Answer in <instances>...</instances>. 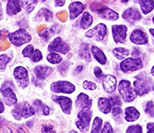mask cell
<instances>
[{"instance_id":"cell-18","label":"cell","mask_w":154,"mask_h":133,"mask_svg":"<svg viewBox=\"0 0 154 133\" xmlns=\"http://www.w3.org/2000/svg\"><path fill=\"white\" fill-rule=\"evenodd\" d=\"M100 18H103L108 21H117L119 18V14L109 8H103L97 11Z\"/></svg>"},{"instance_id":"cell-34","label":"cell","mask_w":154,"mask_h":133,"mask_svg":"<svg viewBox=\"0 0 154 133\" xmlns=\"http://www.w3.org/2000/svg\"><path fill=\"white\" fill-rule=\"evenodd\" d=\"M29 58L32 62H38L43 59V54H42L39 49H34L33 53H32Z\"/></svg>"},{"instance_id":"cell-9","label":"cell","mask_w":154,"mask_h":133,"mask_svg":"<svg viewBox=\"0 0 154 133\" xmlns=\"http://www.w3.org/2000/svg\"><path fill=\"white\" fill-rule=\"evenodd\" d=\"M14 76L16 81L18 82V84L21 87L25 88L26 86H28L29 83V72L25 68L22 66L17 67L14 71Z\"/></svg>"},{"instance_id":"cell-37","label":"cell","mask_w":154,"mask_h":133,"mask_svg":"<svg viewBox=\"0 0 154 133\" xmlns=\"http://www.w3.org/2000/svg\"><path fill=\"white\" fill-rule=\"evenodd\" d=\"M82 87H83L84 89H86V90L93 91L97 88V85L94 83H93V82H91V81L85 80V81L82 83Z\"/></svg>"},{"instance_id":"cell-42","label":"cell","mask_w":154,"mask_h":133,"mask_svg":"<svg viewBox=\"0 0 154 133\" xmlns=\"http://www.w3.org/2000/svg\"><path fill=\"white\" fill-rule=\"evenodd\" d=\"M113 116H118L121 115L122 113V109H121V107H112L111 110Z\"/></svg>"},{"instance_id":"cell-24","label":"cell","mask_w":154,"mask_h":133,"mask_svg":"<svg viewBox=\"0 0 154 133\" xmlns=\"http://www.w3.org/2000/svg\"><path fill=\"white\" fill-rule=\"evenodd\" d=\"M97 106H98L99 111L104 114H108L111 112V103L108 98H106V97H99L97 100Z\"/></svg>"},{"instance_id":"cell-33","label":"cell","mask_w":154,"mask_h":133,"mask_svg":"<svg viewBox=\"0 0 154 133\" xmlns=\"http://www.w3.org/2000/svg\"><path fill=\"white\" fill-rule=\"evenodd\" d=\"M37 4H38L37 1H23V2H20V4L23 5V7L26 8V11H27L28 14L31 13L34 9L35 5Z\"/></svg>"},{"instance_id":"cell-51","label":"cell","mask_w":154,"mask_h":133,"mask_svg":"<svg viewBox=\"0 0 154 133\" xmlns=\"http://www.w3.org/2000/svg\"><path fill=\"white\" fill-rule=\"evenodd\" d=\"M4 133H12V130L9 128V127H7L5 131H4Z\"/></svg>"},{"instance_id":"cell-40","label":"cell","mask_w":154,"mask_h":133,"mask_svg":"<svg viewBox=\"0 0 154 133\" xmlns=\"http://www.w3.org/2000/svg\"><path fill=\"white\" fill-rule=\"evenodd\" d=\"M146 112L148 115H150L152 117H153V101H151L147 102V107H146Z\"/></svg>"},{"instance_id":"cell-17","label":"cell","mask_w":154,"mask_h":133,"mask_svg":"<svg viewBox=\"0 0 154 133\" xmlns=\"http://www.w3.org/2000/svg\"><path fill=\"white\" fill-rule=\"evenodd\" d=\"M76 107L80 110H89L92 107L93 101L85 93H80L76 100Z\"/></svg>"},{"instance_id":"cell-43","label":"cell","mask_w":154,"mask_h":133,"mask_svg":"<svg viewBox=\"0 0 154 133\" xmlns=\"http://www.w3.org/2000/svg\"><path fill=\"white\" fill-rule=\"evenodd\" d=\"M42 131L43 133H56V131H54V126H47V125L43 126V127H42Z\"/></svg>"},{"instance_id":"cell-44","label":"cell","mask_w":154,"mask_h":133,"mask_svg":"<svg viewBox=\"0 0 154 133\" xmlns=\"http://www.w3.org/2000/svg\"><path fill=\"white\" fill-rule=\"evenodd\" d=\"M94 75L95 77L98 78V79H101L102 77H103V71H102V69L99 68V67H96L95 68H94Z\"/></svg>"},{"instance_id":"cell-27","label":"cell","mask_w":154,"mask_h":133,"mask_svg":"<svg viewBox=\"0 0 154 133\" xmlns=\"http://www.w3.org/2000/svg\"><path fill=\"white\" fill-rule=\"evenodd\" d=\"M79 56L82 59L85 60L86 62L91 61V53H90L89 47L87 43H83L81 45L79 49Z\"/></svg>"},{"instance_id":"cell-25","label":"cell","mask_w":154,"mask_h":133,"mask_svg":"<svg viewBox=\"0 0 154 133\" xmlns=\"http://www.w3.org/2000/svg\"><path fill=\"white\" fill-rule=\"evenodd\" d=\"M93 23V18L88 12H84L82 15V18L79 22V25L82 29H89Z\"/></svg>"},{"instance_id":"cell-19","label":"cell","mask_w":154,"mask_h":133,"mask_svg":"<svg viewBox=\"0 0 154 133\" xmlns=\"http://www.w3.org/2000/svg\"><path fill=\"white\" fill-rule=\"evenodd\" d=\"M2 96H3L5 104L8 107L17 104V101H18L17 96L12 88H7V89L2 91Z\"/></svg>"},{"instance_id":"cell-23","label":"cell","mask_w":154,"mask_h":133,"mask_svg":"<svg viewBox=\"0 0 154 133\" xmlns=\"http://www.w3.org/2000/svg\"><path fill=\"white\" fill-rule=\"evenodd\" d=\"M7 14L8 15H15L20 13L22 10V6L19 1L11 0L7 4Z\"/></svg>"},{"instance_id":"cell-45","label":"cell","mask_w":154,"mask_h":133,"mask_svg":"<svg viewBox=\"0 0 154 133\" xmlns=\"http://www.w3.org/2000/svg\"><path fill=\"white\" fill-rule=\"evenodd\" d=\"M147 133H154V123L152 122L147 123Z\"/></svg>"},{"instance_id":"cell-47","label":"cell","mask_w":154,"mask_h":133,"mask_svg":"<svg viewBox=\"0 0 154 133\" xmlns=\"http://www.w3.org/2000/svg\"><path fill=\"white\" fill-rule=\"evenodd\" d=\"M65 3H66L65 1H59V0H57V1H55V5L57 7H63L65 4Z\"/></svg>"},{"instance_id":"cell-30","label":"cell","mask_w":154,"mask_h":133,"mask_svg":"<svg viewBox=\"0 0 154 133\" xmlns=\"http://www.w3.org/2000/svg\"><path fill=\"white\" fill-rule=\"evenodd\" d=\"M102 125H103V120H102V118L99 117V116L95 117L94 121H93L91 133H100V129Z\"/></svg>"},{"instance_id":"cell-5","label":"cell","mask_w":154,"mask_h":133,"mask_svg":"<svg viewBox=\"0 0 154 133\" xmlns=\"http://www.w3.org/2000/svg\"><path fill=\"white\" fill-rule=\"evenodd\" d=\"M133 90L137 96H143L150 92L152 87V81L146 77H137V80L133 83Z\"/></svg>"},{"instance_id":"cell-22","label":"cell","mask_w":154,"mask_h":133,"mask_svg":"<svg viewBox=\"0 0 154 133\" xmlns=\"http://www.w3.org/2000/svg\"><path fill=\"white\" fill-rule=\"evenodd\" d=\"M90 51H91V53L93 54V58H95V60L98 63H100L102 65L106 64V62H107V57H106L105 53L101 50L99 47H96V46H92Z\"/></svg>"},{"instance_id":"cell-28","label":"cell","mask_w":154,"mask_h":133,"mask_svg":"<svg viewBox=\"0 0 154 133\" xmlns=\"http://www.w3.org/2000/svg\"><path fill=\"white\" fill-rule=\"evenodd\" d=\"M114 57L118 60H123L129 55V50L124 47H116L112 50Z\"/></svg>"},{"instance_id":"cell-2","label":"cell","mask_w":154,"mask_h":133,"mask_svg":"<svg viewBox=\"0 0 154 133\" xmlns=\"http://www.w3.org/2000/svg\"><path fill=\"white\" fill-rule=\"evenodd\" d=\"M8 40L16 47H20L23 44L29 43L32 37L25 29H19L14 32L8 33Z\"/></svg>"},{"instance_id":"cell-26","label":"cell","mask_w":154,"mask_h":133,"mask_svg":"<svg viewBox=\"0 0 154 133\" xmlns=\"http://www.w3.org/2000/svg\"><path fill=\"white\" fill-rule=\"evenodd\" d=\"M141 8V10L144 15L148 14L150 12L153 10V1H147V0H141L138 2Z\"/></svg>"},{"instance_id":"cell-21","label":"cell","mask_w":154,"mask_h":133,"mask_svg":"<svg viewBox=\"0 0 154 133\" xmlns=\"http://www.w3.org/2000/svg\"><path fill=\"white\" fill-rule=\"evenodd\" d=\"M124 113H125V119L127 122H135L136 120L139 118L140 116V112L138 110H137V108L134 107H126L124 110Z\"/></svg>"},{"instance_id":"cell-41","label":"cell","mask_w":154,"mask_h":133,"mask_svg":"<svg viewBox=\"0 0 154 133\" xmlns=\"http://www.w3.org/2000/svg\"><path fill=\"white\" fill-rule=\"evenodd\" d=\"M100 133H113V129L112 127L111 124L109 122H105L103 125V128Z\"/></svg>"},{"instance_id":"cell-39","label":"cell","mask_w":154,"mask_h":133,"mask_svg":"<svg viewBox=\"0 0 154 133\" xmlns=\"http://www.w3.org/2000/svg\"><path fill=\"white\" fill-rule=\"evenodd\" d=\"M41 12H43V16L44 17V19L46 22H51L53 20V14L52 12L47 9V8H42Z\"/></svg>"},{"instance_id":"cell-46","label":"cell","mask_w":154,"mask_h":133,"mask_svg":"<svg viewBox=\"0 0 154 133\" xmlns=\"http://www.w3.org/2000/svg\"><path fill=\"white\" fill-rule=\"evenodd\" d=\"M13 83H10V82H6V83H4V85L2 86V88H1V91H4V89H7V88H12L13 89Z\"/></svg>"},{"instance_id":"cell-35","label":"cell","mask_w":154,"mask_h":133,"mask_svg":"<svg viewBox=\"0 0 154 133\" xmlns=\"http://www.w3.org/2000/svg\"><path fill=\"white\" fill-rule=\"evenodd\" d=\"M108 99L110 101V103H111L112 107H121V105H122L121 99H120V97L118 95H112Z\"/></svg>"},{"instance_id":"cell-1","label":"cell","mask_w":154,"mask_h":133,"mask_svg":"<svg viewBox=\"0 0 154 133\" xmlns=\"http://www.w3.org/2000/svg\"><path fill=\"white\" fill-rule=\"evenodd\" d=\"M35 109L29 104V102L24 101L16 105L13 111L12 115L14 117V119L20 121L23 118H29L31 117L35 114Z\"/></svg>"},{"instance_id":"cell-54","label":"cell","mask_w":154,"mask_h":133,"mask_svg":"<svg viewBox=\"0 0 154 133\" xmlns=\"http://www.w3.org/2000/svg\"><path fill=\"white\" fill-rule=\"evenodd\" d=\"M153 70H154V68H153V67H152V69H151V74H152V76L154 75Z\"/></svg>"},{"instance_id":"cell-15","label":"cell","mask_w":154,"mask_h":133,"mask_svg":"<svg viewBox=\"0 0 154 133\" xmlns=\"http://www.w3.org/2000/svg\"><path fill=\"white\" fill-rule=\"evenodd\" d=\"M85 9V5L82 2H72L68 6L69 10V18L70 20H73L79 17V15L83 13Z\"/></svg>"},{"instance_id":"cell-53","label":"cell","mask_w":154,"mask_h":133,"mask_svg":"<svg viewBox=\"0 0 154 133\" xmlns=\"http://www.w3.org/2000/svg\"><path fill=\"white\" fill-rule=\"evenodd\" d=\"M149 31H150L151 34H152V36L153 37V29H149Z\"/></svg>"},{"instance_id":"cell-11","label":"cell","mask_w":154,"mask_h":133,"mask_svg":"<svg viewBox=\"0 0 154 133\" xmlns=\"http://www.w3.org/2000/svg\"><path fill=\"white\" fill-rule=\"evenodd\" d=\"M128 27L125 25H113L112 27V33L115 43H124L127 38Z\"/></svg>"},{"instance_id":"cell-10","label":"cell","mask_w":154,"mask_h":133,"mask_svg":"<svg viewBox=\"0 0 154 133\" xmlns=\"http://www.w3.org/2000/svg\"><path fill=\"white\" fill-rule=\"evenodd\" d=\"M107 34V27L103 23H98L93 29H90L86 32L87 38H95L97 41H102Z\"/></svg>"},{"instance_id":"cell-48","label":"cell","mask_w":154,"mask_h":133,"mask_svg":"<svg viewBox=\"0 0 154 133\" xmlns=\"http://www.w3.org/2000/svg\"><path fill=\"white\" fill-rule=\"evenodd\" d=\"M4 112V103H3L2 101H0V114H1V113H3Z\"/></svg>"},{"instance_id":"cell-8","label":"cell","mask_w":154,"mask_h":133,"mask_svg":"<svg viewBox=\"0 0 154 133\" xmlns=\"http://www.w3.org/2000/svg\"><path fill=\"white\" fill-rule=\"evenodd\" d=\"M48 49L51 53L67 54L70 51V47L60 37H57L49 43Z\"/></svg>"},{"instance_id":"cell-50","label":"cell","mask_w":154,"mask_h":133,"mask_svg":"<svg viewBox=\"0 0 154 133\" xmlns=\"http://www.w3.org/2000/svg\"><path fill=\"white\" fill-rule=\"evenodd\" d=\"M82 69H83V66H82V65H80V66H79V67H77V68H76V70H77L78 72H81Z\"/></svg>"},{"instance_id":"cell-20","label":"cell","mask_w":154,"mask_h":133,"mask_svg":"<svg viewBox=\"0 0 154 133\" xmlns=\"http://www.w3.org/2000/svg\"><path fill=\"white\" fill-rule=\"evenodd\" d=\"M34 72L37 78L39 80H45L53 72V68L48 66H37L34 68Z\"/></svg>"},{"instance_id":"cell-7","label":"cell","mask_w":154,"mask_h":133,"mask_svg":"<svg viewBox=\"0 0 154 133\" xmlns=\"http://www.w3.org/2000/svg\"><path fill=\"white\" fill-rule=\"evenodd\" d=\"M51 91L54 93L72 94L75 92V86L68 81H57L50 85Z\"/></svg>"},{"instance_id":"cell-4","label":"cell","mask_w":154,"mask_h":133,"mask_svg":"<svg viewBox=\"0 0 154 133\" xmlns=\"http://www.w3.org/2000/svg\"><path fill=\"white\" fill-rule=\"evenodd\" d=\"M121 71L124 73L136 72L143 68V62L139 58H128L123 59L119 65Z\"/></svg>"},{"instance_id":"cell-14","label":"cell","mask_w":154,"mask_h":133,"mask_svg":"<svg viewBox=\"0 0 154 133\" xmlns=\"http://www.w3.org/2000/svg\"><path fill=\"white\" fill-rule=\"evenodd\" d=\"M122 18L130 23H134L142 18V14L137 8H130L125 10L122 14Z\"/></svg>"},{"instance_id":"cell-16","label":"cell","mask_w":154,"mask_h":133,"mask_svg":"<svg viewBox=\"0 0 154 133\" xmlns=\"http://www.w3.org/2000/svg\"><path fill=\"white\" fill-rule=\"evenodd\" d=\"M103 90L108 93L114 92L117 87V78L112 75L104 76L103 79Z\"/></svg>"},{"instance_id":"cell-3","label":"cell","mask_w":154,"mask_h":133,"mask_svg":"<svg viewBox=\"0 0 154 133\" xmlns=\"http://www.w3.org/2000/svg\"><path fill=\"white\" fill-rule=\"evenodd\" d=\"M118 92L126 102H131L136 99L137 94L133 90L131 83L128 80H121L118 84Z\"/></svg>"},{"instance_id":"cell-38","label":"cell","mask_w":154,"mask_h":133,"mask_svg":"<svg viewBox=\"0 0 154 133\" xmlns=\"http://www.w3.org/2000/svg\"><path fill=\"white\" fill-rule=\"evenodd\" d=\"M34 51V48H33V46L32 45H28L27 47H24V49L23 50V55L24 58H30V56L32 55V53Z\"/></svg>"},{"instance_id":"cell-49","label":"cell","mask_w":154,"mask_h":133,"mask_svg":"<svg viewBox=\"0 0 154 133\" xmlns=\"http://www.w3.org/2000/svg\"><path fill=\"white\" fill-rule=\"evenodd\" d=\"M4 14H3V8H2V4L0 3V20L3 18Z\"/></svg>"},{"instance_id":"cell-6","label":"cell","mask_w":154,"mask_h":133,"mask_svg":"<svg viewBox=\"0 0 154 133\" xmlns=\"http://www.w3.org/2000/svg\"><path fill=\"white\" fill-rule=\"evenodd\" d=\"M93 116V112L91 110H81L78 114L79 120L76 122V126L78 129L82 133L87 132L89 129L90 122Z\"/></svg>"},{"instance_id":"cell-32","label":"cell","mask_w":154,"mask_h":133,"mask_svg":"<svg viewBox=\"0 0 154 133\" xmlns=\"http://www.w3.org/2000/svg\"><path fill=\"white\" fill-rule=\"evenodd\" d=\"M10 57L7 54H2L0 55V72H3L7 64L10 62Z\"/></svg>"},{"instance_id":"cell-13","label":"cell","mask_w":154,"mask_h":133,"mask_svg":"<svg viewBox=\"0 0 154 133\" xmlns=\"http://www.w3.org/2000/svg\"><path fill=\"white\" fill-rule=\"evenodd\" d=\"M148 36L141 29L133 30L130 35V41L135 45H145L148 43Z\"/></svg>"},{"instance_id":"cell-12","label":"cell","mask_w":154,"mask_h":133,"mask_svg":"<svg viewBox=\"0 0 154 133\" xmlns=\"http://www.w3.org/2000/svg\"><path fill=\"white\" fill-rule=\"evenodd\" d=\"M52 100L54 102H57L60 105L62 111L63 113L69 115L72 111V101L69 97H64V96H57V95H53L52 96Z\"/></svg>"},{"instance_id":"cell-29","label":"cell","mask_w":154,"mask_h":133,"mask_svg":"<svg viewBox=\"0 0 154 133\" xmlns=\"http://www.w3.org/2000/svg\"><path fill=\"white\" fill-rule=\"evenodd\" d=\"M47 60L48 62H50L51 64H59L63 62V58L61 57V55H59L58 53H50L47 56Z\"/></svg>"},{"instance_id":"cell-36","label":"cell","mask_w":154,"mask_h":133,"mask_svg":"<svg viewBox=\"0 0 154 133\" xmlns=\"http://www.w3.org/2000/svg\"><path fill=\"white\" fill-rule=\"evenodd\" d=\"M126 133H143V128L140 125H133L128 127Z\"/></svg>"},{"instance_id":"cell-31","label":"cell","mask_w":154,"mask_h":133,"mask_svg":"<svg viewBox=\"0 0 154 133\" xmlns=\"http://www.w3.org/2000/svg\"><path fill=\"white\" fill-rule=\"evenodd\" d=\"M34 105L37 106V108H38V109H40L42 111L43 115H49V113H50V109H49V107L45 104H43V102L40 101V100H37V101H34Z\"/></svg>"},{"instance_id":"cell-55","label":"cell","mask_w":154,"mask_h":133,"mask_svg":"<svg viewBox=\"0 0 154 133\" xmlns=\"http://www.w3.org/2000/svg\"><path fill=\"white\" fill-rule=\"evenodd\" d=\"M68 133H77V131H70Z\"/></svg>"},{"instance_id":"cell-52","label":"cell","mask_w":154,"mask_h":133,"mask_svg":"<svg viewBox=\"0 0 154 133\" xmlns=\"http://www.w3.org/2000/svg\"><path fill=\"white\" fill-rule=\"evenodd\" d=\"M18 132H19V133H25V132H24V131H23V130L22 129V128H19V129L18 130Z\"/></svg>"}]
</instances>
